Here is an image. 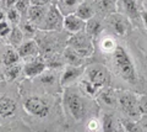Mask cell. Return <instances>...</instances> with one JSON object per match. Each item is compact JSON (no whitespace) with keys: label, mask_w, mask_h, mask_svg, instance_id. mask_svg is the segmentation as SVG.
Here are the masks:
<instances>
[{"label":"cell","mask_w":147,"mask_h":132,"mask_svg":"<svg viewBox=\"0 0 147 132\" xmlns=\"http://www.w3.org/2000/svg\"><path fill=\"white\" fill-rule=\"evenodd\" d=\"M69 35L64 30L61 31H40L38 30L34 40L38 43L40 57L47 58L54 54H60L67 46Z\"/></svg>","instance_id":"cell-5"},{"label":"cell","mask_w":147,"mask_h":132,"mask_svg":"<svg viewBox=\"0 0 147 132\" xmlns=\"http://www.w3.org/2000/svg\"><path fill=\"white\" fill-rule=\"evenodd\" d=\"M31 5H37V6H49L52 5L50 0H30Z\"/></svg>","instance_id":"cell-34"},{"label":"cell","mask_w":147,"mask_h":132,"mask_svg":"<svg viewBox=\"0 0 147 132\" xmlns=\"http://www.w3.org/2000/svg\"><path fill=\"white\" fill-rule=\"evenodd\" d=\"M12 27L13 26L6 20V17H5V19H3L1 21H0V37L6 41L7 36L10 35V32H11Z\"/></svg>","instance_id":"cell-32"},{"label":"cell","mask_w":147,"mask_h":132,"mask_svg":"<svg viewBox=\"0 0 147 132\" xmlns=\"http://www.w3.org/2000/svg\"><path fill=\"white\" fill-rule=\"evenodd\" d=\"M24 41H25V36L22 34L21 29L18 26H13L10 35H9L7 38H6V43L10 44V46L13 48H17Z\"/></svg>","instance_id":"cell-29"},{"label":"cell","mask_w":147,"mask_h":132,"mask_svg":"<svg viewBox=\"0 0 147 132\" xmlns=\"http://www.w3.org/2000/svg\"><path fill=\"white\" fill-rule=\"evenodd\" d=\"M22 67L24 63L18 62L15 64L1 67L3 72V78L7 83H21L24 80V75H22Z\"/></svg>","instance_id":"cell-17"},{"label":"cell","mask_w":147,"mask_h":132,"mask_svg":"<svg viewBox=\"0 0 147 132\" xmlns=\"http://www.w3.org/2000/svg\"><path fill=\"white\" fill-rule=\"evenodd\" d=\"M60 75H61V70L45 69L40 75L28 80L31 85L38 90H42V92L50 93V94L61 95L63 86L60 83Z\"/></svg>","instance_id":"cell-7"},{"label":"cell","mask_w":147,"mask_h":132,"mask_svg":"<svg viewBox=\"0 0 147 132\" xmlns=\"http://www.w3.org/2000/svg\"><path fill=\"white\" fill-rule=\"evenodd\" d=\"M61 57L66 66H74V67H80V66H86L88 64V60L85 58L84 56L79 54L76 51H74L70 47H65L64 51L61 52Z\"/></svg>","instance_id":"cell-20"},{"label":"cell","mask_w":147,"mask_h":132,"mask_svg":"<svg viewBox=\"0 0 147 132\" xmlns=\"http://www.w3.org/2000/svg\"><path fill=\"white\" fill-rule=\"evenodd\" d=\"M102 132H117L120 127V114L117 110H100Z\"/></svg>","instance_id":"cell-15"},{"label":"cell","mask_w":147,"mask_h":132,"mask_svg":"<svg viewBox=\"0 0 147 132\" xmlns=\"http://www.w3.org/2000/svg\"><path fill=\"white\" fill-rule=\"evenodd\" d=\"M86 66H80V67L65 66V68L61 70V75H60V83L63 88L79 84V81L81 80L82 75L85 73Z\"/></svg>","instance_id":"cell-13"},{"label":"cell","mask_w":147,"mask_h":132,"mask_svg":"<svg viewBox=\"0 0 147 132\" xmlns=\"http://www.w3.org/2000/svg\"><path fill=\"white\" fill-rule=\"evenodd\" d=\"M140 122H141L142 127H144L145 132H147V115H142L141 119H140Z\"/></svg>","instance_id":"cell-36"},{"label":"cell","mask_w":147,"mask_h":132,"mask_svg":"<svg viewBox=\"0 0 147 132\" xmlns=\"http://www.w3.org/2000/svg\"><path fill=\"white\" fill-rule=\"evenodd\" d=\"M117 11L126 16L131 21L134 29L144 30L141 19L142 8L139 0H117Z\"/></svg>","instance_id":"cell-10"},{"label":"cell","mask_w":147,"mask_h":132,"mask_svg":"<svg viewBox=\"0 0 147 132\" xmlns=\"http://www.w3.org/2000/svg\"><path fill=\"white\" fill-rule=\"evenodd\" d=\"M0 132H40V131L32 127L26 121L18 119L11 122H7L5 125H1L0 126Z\"/></svg>","instance_id":"cell-22"},{"label":"cell","mask_w":147,"mask_h":132,"mask_svg":"<svg viewBox=\"0 0 147 132\" xmlns=\"http://www.w3.org/2000/svg\"><path fill=\"white\" fill-rule=\"evenodd\" d=\"M141 19H142V26H144V30H145V32L147 34V10H144V9H142Z\"/></svg>","instance_id":"cell-35"},{"label":"cell","mask_w":147,"mask_h":132,"mask_svg":"<svg viewBox=\"0 0 147 132\" xmlns=\"http://www.w3.org/2000/svg\"><path fill=\"white\" fill-rule=\"evenodd\" d=\"M75 15H77L80 19L85 20V21L90 20L91 17H93L96 15V10H94L93 4L87 3V1H81L79 8L76 9Z\"/></svg>","instance_id":"cell-26"},{"label":"cell","mask_w":147,"mask_h":132,"mask_svg":"<svg viewBox=\"0 0 147 132\" xmlns=\"http://www.w3.org/2000/svg\"><path fill=\"white\" fill-rule=\"evenodd\" d=\"M67 47L72 48L74 51H76L79 54L87 58V60H90L96 51L94 41L86 31H81V32L69 36Z\"/></svg>","instance_id":"cell-9"},{"label":"cell","mask_w":147,"mask_h":132,"mask_svg":"<svg viewBox=\"0 0 147 132\" xmlns=\"http://www.w3.org/2000/svg\"><path fill=\"white\" fill-rule=\"evenodd\" d=\"M139 3L144 10H147V0H139Z\"/></svg>","instance_id":"cell-37"},{"label":"cell","mask_w":147,"mask_h":132,"mask_svg":"<svg viewBox=\"0 0 147 132\" xmlns=\"http://www.w3.org/2000/svg\"><path fill=\"white\" fill-rule=\"evenodd\" d=\"M139 93L130 89H118L117 88V98H118V111L121 116L130 117V119L140 120L141 111L139 106Z\"/></svg>","instance_id":"cell-6"},{"label":"cell","mask_w":147,"mask_h":132,"mask_svg":"<svg viewBox=\"0 0 147 132\" xmlns=\"http://www.w3.org/2000/svg\"><path fill=\"white\" fill-rule=\"evenodd\" d=\"M1 81H5V80L3 78V72H1V67H0V83H1Z\"/></svg>","instance_id":"cell-40"},{"label":"cell","mask_w":147,"mask_h":132,"mask_svg":"<svg viewBox=\"0 0 147 132\" xmlns=\"http://www.w3.org/2000/svg\"><path fill=\"white\" fill-rule=\"evenodd\" d=\"M64 24V15L59 11L57 5H50L43 21L38 25L40 31H61Z\"/></svg>","instance_id":"cell-11"},{"label":"cell","mask_w":147,"mask_h":132,"mask_svg":"<svg viewBox=\"0 0 147 132\" xmlns=\"http://www.w3.org/2000/svg\"><path fill=\"white\" fill-rule=\"evenodd\" d=\"M50 3H52V5H57L58 0H50Z\"/></svg>","instance_id":"cell-43"},{"label":"cell","mask_w":147,"mask_h":132,"mask_svg":"<svg viewBox=\"0 0 147 132\" xmlns=\"http://www.w3.org/2000/svg\"><path fill=\"white\" fill-rule=\"evenodd\" d=\"M17 53L20 56V60L22 62H27L31 60L40 56V51L38 47V43L34 38H30V40H25L17 48Z\"/></svg>","instance_id":"cell-16"},{"label":"cell","mask_w":147,"mask_h":132,"mask_svg":"<svg viewBox=\"0 0 147 132\" xmlns=\"http://www.w3.org/2000/svg\"><path fill=\"white\" fill-rule=\"evenodd\" d=\"M24 121L40 132H58L64 127L61 95L45 93L31 85L28 79L18 84ZM63 94V93H61Z\"/></svg>","instance_id":"cell-1"},{"label":"cell","mask_w":147,"mask_h":132,"mask_svg":"<svg viewBox=\"0 0 147 132\" xmlns=\"http://www.w3.org/2000/svg\"><path fill=\"white\" fill-rule=\"evenodd\" d=\"M17 0H0V9L4 11H7L9 9H11L16 5Z\"/></svg>","instance_id":"cell-33"},{"label":"cell","mask_w":147,"mask_h":132,"mask_svg":"<svg viewBox=\"0 0 147 132\" xmlns=\"http://www.w3.org/2000/svg\"><path fill=\"white\" fill-rule=\"evenodd\" d=\"M81 1H87V3H91V4H93L96 0H81Z\"/></svg>","instance_id":"cell-42"},{"label":"cell","mask_w":147,"mask_h":132,"mask_svg":"<svg viewBox=\"0 0 147 132\" xmlns=\"http://www.w3.org/2000/svg\"><path fill=\"white\" fill-rule=\"evenodd\" d=\"M61 107L64 115L63 130L79 132L92 117L100 115L97 100L88 96L77 84L63 88Z\"/></svg>","instance_id":"cell-2"},{"label":"cell","mask_w":147,"mask_h":132,"mask_svg":"<svg viewBox=\"0 0 147 132\" xmlns=\"http://www.w3.org/2000/svg\"><path fill=\"white\" fill-rule=\"evenodd\" d=\"M0 126H1V125H0Z\"/></svg>","instance_id":"cell-44"},{"label":"cell","mask_w":147,"mask_h":132,"mask_svg":"<svg viewBox=\"0 0 147 132\" xmlns=\"http://www.w3.org/2000/svg\"><path fill=\"white\" fill-rule=\"evenodd\" d=\"M5 44H6V41H5V40H3L1 37H0V49H1L4 46H5Z\"/></svg>","instance_id":"cell-38"},{"label":"cell","mask_w":147,"mask_h":132,"mask_svg":"<svg viewBox=\"0 0 147 132\" xmlns=\"http://www.w3.org/2000/svg\"><path fill=\"white\" fill-rule=\"evenodd\" d=\"M31 6V1L30 0H17L16 3V10L20 12V15L22 16V19L27 17V12H28V9Z\"/></svg>","instance_id":"cell-31"},{"label":"cell","mask_w":147,"mask_h":132,"mask_svg":"<svg viewBox=\"0 0 147 132\" xmlns=\"http://www.w3.org/2000/svg\"><path fill=\"white\" fill-rule=\"evenodd\" d=\"M80 3L81 0H58L57 8L64 16H67V15H71V14H75Z\"/></svg>","instance_id":"cell-25"},{"label":"cell","mask_w":147,"mask_h":132,"mask_svg":"<svg viewBox=\"0 0 147 132\" xmlns=\"http://www.w3.org/2000/svg\"><path fill=\"white\" fill-rule=\"evenodd\" d=\"M134 30L131 21L120 12H113L104 17V31L114 35L118 38H124Z\"/></svg>","instance_id":"cell-8"},{"label":"cell","mask_w":147,"mask_h":132,"mask_svg":"<svg viewBox=\"0 0 147 132\" xmlns=\"http://www.w3.org/2000/svg\"><path fill=\"white\" fill-rule=\"evenodd\" d=\"M100 110H117L118 111V98H117V88L107 86L102 89L96 96Z\"/></svg>","instance_id":"cell-12"},{"label":"cell","mask_w":147,"mask_h":132,"mask_svg":"<svg viewBox=\"0 0 147 132\" xmlns=\"http://www.w3.org/2000/svg\"><path fill=\"white\" fill-rule=\"evenodd\" d=\"M112 73L104 63L90 62L86 66L85 73L77 85L85 94L96 99L100 90L107 86H112Z\"/></svg>","instance_id":"cell-3"},{"label":"cell","mask_w":147,"mask_h":132,"mask_svg":"<svg viewBox=\"0 0 147 132\" xmlns=\"http://www.w3.org/2000/svg\"><path fill=\"white\" fill-rule=\"evenodd\" d=\"M5 17L12 26H18V24H20L21 20H22V16L20 15V12L16 10L15 6L9 9L7 11H5Z\"/></svg>","instance_id":"cell-30"},{"label":"cell","mask_w":147,"mask_h":132,"mask_svg":"<svg viewBox=\"0 0 147 132\" xmlns=\"http://www.w3.org/2000/svg\"><path fill=\"white\" fill-rule=\"evenodd\" d=\"M24 67H22V75L24 79H33L36 77L40 75L42 73L47 69V64L43 57H37L34 60L22 62Z\"/></svg>","instance_id":"cell-14"},{"label":"cell","mask_w":147,"mask_h":132,"mask_svg":"<svg viewBox=\"0 0 147 132\" xmlns=\"http://www.w3.org/2000/svg\"><path fill=\"white\" fill-rule=\"evenodd\" d=\"M96 14L102 17H107L117 11V0H96L93 3Z\"/></svg>","instance_id":"cell-23"},{"label":"cell","mask_w":147,"mask_h":132,"mask_svg":"<svg viewBox=\"0 0 147 132\" xmlns=\"http://www.w3.org/2000/svg\"><path fill=\"white\" fill-rule=\"evenodd\" d=\"M18 62H22V61L20 60V56H18L16 48H13L10 44L6 43L0 49V67L11 66Z\"/></svg>","instance_id":"cell-21"},{"label":"cell","mask_w":147,"mask_h":132,"mask_svg":"<svg viewBox=\"0 0 147 132\" xmlns=\"http://www.w3.org/2000/svg\"><path fill=\"white\" fill-rule=\"evenodd\" d=\"M18 27H20L22 34H24L25 40L34 38L37 32H38V27H37L33 22H31L27 17H25V19L21 20V22L18 24Z\"/></svg>","instance_id":"cell-28"},{"label":"cell","mask_w":147,"mask_h":132,"mask_svg":"<svg viewBox=\"0 0 147 132\" xmlns=\"http://www.w3.org/2000/svg\"><path fill=\"white\" fill-rule=\"evenodd\" d=\"M50 6V5H49ZM49 6H37V5H31L28 9V12H27V19L31 22L38 27V25L43 21L45 14L48 11Z\"/></svg>","instance_id":"cell-24"},{"label":"cell","mask_w":147,"mask_h":132,"mask_svg":"<svg viewBox=\"0 0 147 132\" xmlns=\"http://www.w3.org/2000/svg\"><path fill=\"white\" fill-rule=\"evenodd\" d=\"M85 31L93 38V41H96L104 32V17L96 14L93 17H91L90 20L86 21Z\"/></svg>","instance_id":"cell-19"},{"label":"cell","mask_w":147,"mask_h":132,"mask_svg":"<svg viewBox=\"0 0 147 132\" xmlns=\"http://www.w3.org/2000/svg\"><path fill=\"white\" fill-rule=\"evenodd\" d=\"M18 84L7 81L0 83V125L24 119Z\"/></svg>","instance_id":"cell-4"},{"label":"cell","mask_w":147,"mask_h":132,"mask_svg":"<svg viewBox=\"0 0 147 132\" xmlns=\"http://www.w3.org/2000/svg\"><path fill=\"white\" fill-rule=\"evenodd\" d=\"M117 132H126V131H125V130H124V129H123V127L120 126V127H119V129L117 130Z\"/></svg>","instance_id":"cell-41"},{"label":"cell","mask_w":147,"mask_h":132,"mask_svg":"<svg viewBox=\"0 0 147 132\" xmlns=\"http://www.w3.org/2000/svg\"><path fill=\"white\" fill-rule=\"evenodd\" d=\"M3 19H5V11L0 9V21H1Z\"/></svg>","instance_id":"cell-39"},{"label":"cell","mask_w":147,"mask_h":132,"mask_svg":"<svg viewBox=\"0 0 147 132\" xmlns=\"http://www.w3.org/2000/svg\"><path fill=\"white\" fill-rule=\"evenodd\" d=\"M86 29V21L80 19L75 14L64 16V24H63V30L67 32L69 35H74L81 31H85Z\"/></svg>","instance_id":"cell-18"},{"label":"cell","mask_w":147,"mask_h":132,"mask_svg":"<svg viewBox=\"0 0 147 132\" xmlns=\"http://www.w3.org/2000/svg\"><path fill=\"white\" fill-rule=\"evenodd\" d=\"M120 125L126 132H145L140 120L130 119V117H125L120 115Z\"/></svg>","instance_id":"cell-27"}]
</instances>
